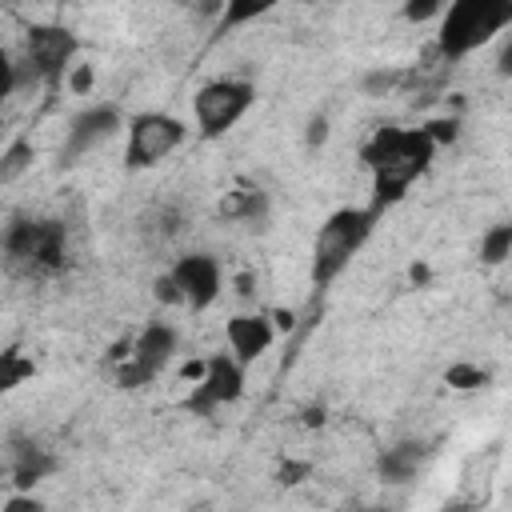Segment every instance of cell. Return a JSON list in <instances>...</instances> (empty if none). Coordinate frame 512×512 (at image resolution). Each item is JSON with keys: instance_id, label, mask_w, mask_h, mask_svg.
I'll return each mask as SVG.
<instances>
[{"instance_id": "6", "label": "cell", "mask_w": 512, "mask_h": 512, "mask_svg": "<svg viewBox=\"0 0 512 512\" xmlns=\"http://www.w3.org/2000/svg\"><path fill=\"white\" fill-rule=\"evenodd\" d=\"M172 352H176V328L164 324V320H152L128 344H120V352H116V360H120L116 380L124 388H144V384H152L168 368Z\"/></svg>"}, {"instance_id": "3", "label": "cell", "mask_w": 512, "mask_h": 512, "mask_svg": "<svg viewBox=\"0 0 512 512\" xmlns=\"http://www.w3.org/2000/svg\"><path fill=\"white\" fill-rule=\"evenodd\" d=\"M376 216L380 212H372V208H336L316 228V240H312V280L320 288L332 284L352 264V256L368 244V236L376 228Z\"/></svg>"}, {"instance_id": "5", "label": "cell", "mask_w": 512, "mask_h": 512, "mask_svg": "<svg viewBox=\"0 0 512 512\" xmlns=\"http://www.w3.org/2000/svg\"><path fill=\"white\" fill-rule=\"evenodd\" d=\"M256 104V84L252 80H236V76H220L196 88L192 96V116L200 136H224L228 128H236L244 120V112Z\"/></svg>"}, {"instance_id": "17", "label": "cell", "mask_w": 512, "mask_h": 512, "mask_svg": "<svg viewBox=\"0 0 512 512\" xmlns=\"http://www.w3.org/2000/svg\"><path fill=\"white\" fill-rule=\"evenodd\" d=\"M444 380H448L452 388H460V392H472V388H484L492 376H488V368H480V364H452V368L444 372Z\"/></svg>"}, {"instance_id": "1", "label": "cell", "mask_w": 512, "mask_h": 512, "mask_svg": "<svg viewBox=\"0 0 512 512\" xmlns=\"http://www.w3.org/2000/svg\"><path fill=\"white\" fill-rule=\"evenodd\" d=\"M436 144L424 128H376V136L364 144V164L372 168V212L392 208L408 184L432 164Z\"/></svg>"}, {"instance_id": "25", "label": "cell", "mask_w": 512, "mask_h": 512, "mask_svg": "<svg viewBox=\"0 0 512 512\" xmlns=\"http://www.w3.org/2000/svg\"><path fill=\"white\" fill-rule=\"evenodd\" d=\"M324 136H328V120L320 116V120L308 124V144H316V140H324Z\"/></svg>"}, {"instance_id": "26", "label": "cell", "mask_w": 512, "mask_h": 512, "mask_svg": "<svg viewBox=\"0 0 512 512\" xmlns=\"http://www.w3.org/2000/svg\"><path fill=\"white\" fill-rule=\"evenodd\" d=\"M444 512H472L468 504H452V508H444Z\"/></svg>"}, {"instance_id": "14", "label": "cell", "mask_w": 512, "mask_h": 512, "mask_svg": "<svg viewBox=\"0 0 512 512\" xmlns=\"http://www.w3.org/2000/svg\"><path fill=\"white\" fill-rule=\"evenodd\" d=\"M264 208H268V196L260 188H232L220 200V212L228 220H256V216H264Z\"/></svg>"}, {"instance_id": "8", "label": "cell", "mask_w": 512, "mask_h": 512, "mask_svg": "<svg viewBox=\"0 0 512 512\" xmlns=\"http://www.w3.org/2000/svg\"><path fill=\"white\" fill-rule=\"evenodd\" d=\"M188 128L180 116L172 112H136L128 120V168H152L160 160H168L180 144H184Z\"/></svg>"}, {"instance_id": "16", "label": "cell", "mask_w": 512, "mask_h": 512, "mask_svg": "<svg viewBox=\"0 0 512 512\" xmlns=\"http://www.w3.org/2000/svg\"><path fill=\"white\" fill-rule=\"evenodd\" d=\"M24 380H32V360H24L16 348H8L4 356H0V388H20Z\"/></svg>"}, {"instance_id": "10", "label": "cell", "mask_w": 512, "mask_h": 512, "mask_svg": "<svg viewBox=\"0 0 512 512\" xmlns=\"http://www.w3.org/2000/svg\"><path fill=\"white\" fill-rule=\"evenodd\" d=\"M168 276L176 280V292H180V304L192 308V312H204L220 300L224 292V272H220V260L208 256V252H184L172 260Z\"/></svg>"}, {"instance_id": "28", "label": "cell", "mask_w": 512, "mask_h": 512, "mask_svg": "<svg viewBox=\"0 0 512 512\" xmlns=\"http://www.w3.org/2000/svg\"><path fill=\"white\" fill-rule=\"evenodd\" d=\"M196 512H208V508H196Z\"/></svg>"}, {"instance_id": "27", "label": "cell", "mask_w": 512, "mask_h": 512, "mask_svg": "<svg viewBox=\"0 0 512 512\" xmlns=\"http://www.w3.org/2000/svg\"><path fill=\"white\" fill-rule=\"evenodd\" d=\"M364 512H384V508H364Z\"/></svg>"}, {"instance_id": "7", "label": "cell", "mask_w": 512, "mask_h": 512, "mask_svg": "<svg viewBox=\"0 0 512 512\" xmlns=\"http://www.w3.org/2000/svg\"><path fill=\"white\" fill-rule=\"evenodd\" d=\"M76 52H80V40L64 24H32L24 36L20 60L40 84H64L68 72L76 68Z\"/></svg>"}, {"instance_id": "13", "label": "cell", "mask_w": 512, "mask_h": 512, "mask_svg": "<svg viewBox=\"0 0 512 512\" xmlns=\"http://www.w3.org/2000/svg\"><path fill=\"white\" fill-rule=\"evenodd\" d=\"M424 464V452L416 444H396V448H384L380 456V476L392 480V484H404L416 476V468Z\"/></svg>"}, {"instance_id": "19", "label": "cell", "mask_w": 512, "mask_h": 512, "mask_svg": "<svg viewBox=\"0 0 512 512\" xmlns=\"http://www.w3.org/2000/svg\"><path fill=\"white\" fill-rule=\"evenodd\" d=\"M444 8H448V4H440V0H424V4H404V20H412V24H424V20H436V24H440V16H444Z\"/></svg>"}, {"instance_id": "15", "label": "cell", "mask_w": 512, "mask_h": 512, "mask_svg": "<svg viewBox=\"0 0 512 512\" xmlns=\"http://www.w3.org/2000/svg\"><path fill=\"white\" fill-rule=\"evenodd\" d=\"M512 256V224H492L484 236H480V260L484 264H504Z\"/></svg>"}, {"instance_id": "4", "label": "cell", "mask_w": 512, "mask_h": 512, "mask_svg": "<svg viewBox=\"0 0 512 512\" xmlns=\"http://www.w3.org/2000/svg\"><path fill=\"white\" fill-rule=\"evenodd\" d=\"M4 252L12 268L60 272L68 264V232L60 220H12L4 232Z\"/></svg>"}, {"instance_id": "23", "label": "cell", "mask_w": 512, "mask_h": 512, "mask_svg": "<svg viewBox=\"0 0 512 512\" xmlns=\"http://www.w3.org/2000/svg\"><path fill=\"white\" fill-rule=\"evenodd\" d=\"M312 472V464H304V460H288L284 468H280V484H300V476H308Z\"/></svg>"}, {"instance_id": "20", "label": "cell", "mask_w": 512, "mask_h": 512, "mask_svg": "<svg viewBox=\"0 0 512 512\" xmlns=\"http://www.w3.org/2000/svg\"><path fill=\"white\" fill-rule=\"evenodd\" d=\"M64 84H68L76 96H88V92H92V84H96V68H92V64H76V68L68 72V80H64Z\"/></svg>"}, {"instance_id": "18", "label": "cell", "mask_w": 512, "mask_h": 512, "mask_svg": "<svg viewBox=\"0 0 512 512\" xmlns=\"http://www.w3.org/2000/svg\"><path fill=\"white\" fill-rule=\"evenodd\" d=\"M264 12H268V4H256V0L240 4V0H232V4H224V8H220V28H236V24L256 20V16H264Z\"/></svg>"}, {"instance_id": "12", "label": "cell", "mask_w": 512, "mask_h": 512, "mask_svg": "<svg viewBox=\"0 0 512 512\" xmlns=\"http://www.w3.org/2000/svg\"><path fill=\"white\" fill-rule=\"evenodd\" d=\"M224 340H228V352L248 368L276 344V320L268 312H236L224 324Z\"/></svg>"}, {"instance_id": "2", "label": "cell", "mask_w": 512, "mask_h": 512, "mask_svg": "<svg viewBox=\"0 0 512 512\" xmlns=\"http://www.w3.org/2000/svg\"><path fill=\"white\" fill-rule=\"evenodd\" d=\"M500 32H512V0H456L436 24V52L444 60H464Z\"/></svg>"}, {"instance_id": "11", "label": "cell", "mask_w": 512, "mask_h": 512, "mask_svg": "<svg viewBox=\"0 0 512 512\" xmlns=\"http://www.w3.org/2000/svg\"><path fill=\"white\" fill-rule=\"evenodd\" d=\"M120 124H124V116H120L116 104H92V108L76 112L72 124H68V132H64V156L76 160V156L100 148L104 140H112L120 132Z\"/></svg>"}, {"instance_id": "9", "label": "cell", "mask_w": 512, "mask_h": 512, "mask_svg": "<svg viewBox=\"0 0 512 512\" xmlns=\"http://www.w3.org/2000/svg\"><path fill=\"white\" fill-rule=\"evenodd\" d=\"M244 384H248V368L232 352H216V356L204 360V372L192 384L184 408L196 412V416H212V412L236 404L244 396Z\"/></svg>"}, {"instance_id": "21", "label": "cell", "mask_w": 512, "mask_h": 512, "mask_svg": "<svg viewBox=\"0 0 512 512\" xmlns=\"http://www.w3.org/2000/svg\"><path fill=\"white\" fill-rule=\"evenodd\" d=\"M0 512H44V500L32 496V492H12V496L4 500Z\"/></svg>"}, {"instance_id": "22", "label": "cell", "mask_w": 512, "mask_h": 512, "mask_svg": "<svg viewBox=\"0 0 512 512\" xmlns=\"http://www.w3.org/2000/svg\"><path fill=\"white\" fill-rule=\"evenodd\" d=\"M24 156H32V148H28L24 140H20V144H12V148L4 152V180H12V176H16V172H20L24 164H28Z\"/></svg>"}, {"instance_id": "24", "label": "cell", "mask_w": 512, "mask_h": 512, "mask_svg": "<svg viewBox=\"0 0 512 512\" xmlns=\"http://www.w3.org/2000/svg\"><path fill=\"white\" fill-rule=\"evenodd\" d=\"M496 72H500V76H512V32L504 36V44H500V52H496Z\"/></svg>"}]
</instances>
